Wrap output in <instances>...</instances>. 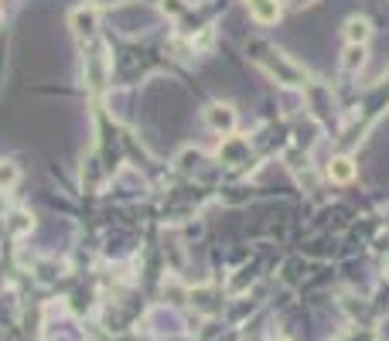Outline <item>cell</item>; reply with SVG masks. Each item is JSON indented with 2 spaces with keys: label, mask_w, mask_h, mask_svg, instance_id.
<instances>
[{
  "label": "cell",
  "mask_w": 389,
  "mask_h": 341,
  "mask_svg": "<svg viewBox=\"0 0 389 341\" xmlns=\"http://www.w3.org/2000/svg\"><path fill=\"white\" fill-rule=\"evenodd\" d=\"M246 7L260 24H273V21L281 17V4H277V0H246Z\"/></svg>",
  "instance_id": "cell-1"
},
{
  "label": "cell",
  "mask_w": 389,
  "mask_h": 341,
  "mask_svg": "<svg viewBox=\"0 0 389 341\" xmlns=\"http://www.w3.org/2000/svg\"><path fill=\"white\" fill-rule=\"evenodd\" d=\"M328 174H331V181H352V178H355V168H352L348 157H338V161H331Z\"/></svg>",
  "instance_id": "cell-4"
},
{
  "label": "cell",
  "mask_w": 389,
  "mask_h": 341,
  "mask_svg": "<svg viewBox=\"0 0 389 341\" xmlns=\"http://www.w3.org/2000/svg\"><path fill=\"white\" fill-rule=\"evenodd\" d=\"M369 34H373V28H369L365 17H352V21L345 24V38H348V45H365Z\"/></svg>",
  "instance_id": "cell-3"
},
{
  "label": "cell",
  "mask_w": 389,
  "mask_h": 341,
  "mask_svg": "<svg viewBox=\"0 0 389 341\" xmlns=\"http://www.w3.org/2000/svg\"><path fill=\"white\" fill-rule=\"evenodd\" d=\"M355 65H362V45H352L345 51V68H355Z\"/></svg>",
  "instance_id": "cell-5"
},
{
  "label": "cell",
  "mask_w": 389,
  "mask_h": 341,
  "mask_svg": "<svg viewBox=\"0 0 389 341\" xmlns=\"http://www.w3.org/2000/svg\"><path fill=\"white\" fill-rule=\"evenodd\" d=\"M205 120H208V126H216V130H233V126H236V113H233V106L216 103V106H208Z\"/></svg>",
  "instance_id": "cell-2"
},
{
  "label": "cell",
  "mask_w": 389,
  "mask_h": 341,
  "mask_svg": "<svg viewBox=\"0 0 389 341\" xmlns=\"http://www.w3.org/2000/svg\"><path fill=\"white\" fill-rule=\"evenodd\" d=\"M291 4H294V7H300V4H314V0H291Z\"/></svg>",
  "instance_id": "cell-6"
},
{
  "label": "cell",
  "mask_w": 389,
  "mask_h": 341,
  "mask_svg": "<svg viewBox=\"0 0 389 341\" xmlns=\"http://www.w3.org/2000/svg\"><path fill=\"white\" fill-rule=\"evenodd\" d=\"M0 24H4V17H0Z\"/></svg>",
  "instance_id": "cell-7"
}]
</instances>
